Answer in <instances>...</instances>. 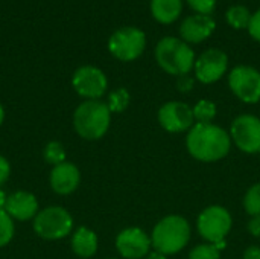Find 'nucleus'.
Here are the masks:
<instances>
[{"instance_id":"obj_26","label":"nucleus","mask_w":260,"mask_h":259,"mask_svg":"<svg viewBox=\"0 0 260 259\" xmlns=\"http://www.w3.org/2000/svg\"><path fill=\"white\" fill-rule=\"evenodd\" d=\"M186 2L197 14H204V15H210L216 6V0H186Z\"/></svg>"},{"instance_id":"obj_30","label":"nucleus","mask_w":260,"mask_h":259,"mask_svg":"<svg viewBox=\"0 0 260 259\" xmlns=\"http://www.w3.org/2000/svg\"><path fill=\"white\" fill-rule=\"evenodd\" d=\"M244 259H260V247L251 246L244 252Z\"/></svg>"},{"instance_id":"obj_31","label":"nucleus","mask_w":260,"mask_h":259,"mask_svg":"<svg viewBox=\"0 0 260 259\" xmlns=\"http://www.w3.org/2000/svg\"><path fill=\"white\" fill-rule=\"evenodd\" d=\"M192 85H193V79H192V78H189V76H186V75L180 76V81H178L180 90H190Z\"/></svg>"},{"instance_id":"obj_22","label":"nucleus","mask_w":260,"mask_h":259,"mask_svg":"<svg viewBox=\"0 0 260 259\" xmlns=\"http://www.w3.org/2000/svg\"><path fill=\"white\" fill-rule=\"evenodd\" d=\"M44 160L53 166L66 162V150L62 147V143L59 142H49L46 147H44Z\"/></svg>"},{"instance_id":"obj_35","label":"nucleus","mask_w":260,"mask_h":259,"mask_svg":"<svg viewBox=\"0 0 260 259\" xmlns=\"http://www.w3.org/2000/svg\"><path fill=\"white\" fill-rule=\"evenodd\" d=\"M110 259H114V258H110Z\"/></svg>"},{"instance_id":"obj_1","label":"nucleus","mask_w":260,"mask_h":259,"mask_svg":"<svg viewBox=\"0 0 260 259\" xmlns=\"http://www.w3.org/2000/svg\"><path fill=\"white\" fill-rule=\"evenodd\" d=\"M192 157L201 162H216L225 157L232 147V139L225 130L215 124L197 122L186 139Z\"/></svg>"},{"instance_id":"obj_18","label":"nucleus","mask_w":260,"mask_h":259,"mask_svg":"<svg viewBox=\"0 0 260 259\" xmlns=\"http://www.w3.org/2000/svg\"><path fill=\"white\" fill-rule=\"evenodd\" d=\"M183 11V0H151V14L161 24L174 23Z\"/></svg>"},{"instance_id":"obj_11","label":"nucleus","mask_w":260,"mask_h":259,"mask_svg":"<svg viewBox=\"0 0 260 259\" xmlns=\"http://www.w3.org/2000/svg\"><path fill=\"white\" fill-rule=\"evenodd\" d=\"M193 110L180 101H171L158 110V122L169 133H183L190 130L193 124Z\"/></svg>"},{"instance_id":"obj_24","label":"nucleus","mask_w":260,"mask_h":259,"mask_svg":"<svg viewBox=\"0 0 260 259\" xmlns=\"http://www.w3.org/2000/svg\"><path fill=\"white\" fill-rule=\"evenodd\" d=\"M128 102H129V95L125 89H117L114 92L110 93V98H108V108L110 111H114V113H120L123 111L126 107H128Z\"/></svg>"},{"instance_id":"obj_14","label":"nucleus","mask_w":260,"mask_h":259,"mask_svg":"<svg viewBox=\"0 0 260 259\" xmlns=\"http://www.w3.org/2000/svg\"><path fill=\"white\" fill-rule=\"evenodd\" d=\"M216 23L210 15L195 14L183 20L180 35L186 43H201L215 32Z\"/></svg>"},{"instance_id":"obj_9","label":"nucleus","mask_w":260,"mask_h":259,"mask_svg":"<svg viewBox=\"0 0 260 259\" xmlns=\"http://www.w3.org/2000/svg\"><path fill=\"white\" fill-rule=\"evenodd\" d=\"M230 136L241 151L248 154L260 153V119L257 116H238L232 124Z\"/></svg>"},{"instance_id":"obj_21","label":"nucleus","mask_w":260,"mask_h":259,"mask_svg":"<svg viewBox=\"0 0 260 259\" xmlns=\"http://www.w3.org/2000/svg\"><path fill=\"white\" fill-rule=\"evenodd\" d=\"M244 208L251 217H260V183L253 185L247 191L244 197Z\"/></svg>"},{"instance_id":"obj_19","label":"nucleus","mask_w":260,"mask_h":259,"mask_svg":"<svg viewBox=\"0 0 260 259\" xmlns=\"http://www.w3.org/2000/svg\"><path fill=\"white\" fill-rule=\"evenodd\" d=\"M251 15L253 14L244 5H233L225 12L227 23L232 27H235V29H245V27H248L250 21H251Z\"/></svg>"},{"instance_id":"obj_16","label":"nucleus","mask_w":260,"mask_h":259,"mask_svg":"<svg viewBox=\"0 0 260 259\" xmlns=\"http://www.w3.org/2000/svg\"><path fill=\"white\" fill-rule=\"evenodd\" d=\"M5 211L12 220L29 221L38 214V202L34 194L27 191H17L8 195Z\"/></svg>"},{"instance_id":"obj_15","label":"nucleus","mask_w":260,"mask_h":259,"mask_svg":"<svg viewBox=\"0 0 260 259\" xmlns=\"http://www.w3.org/2000/svg\"><path fill=\"white\" fill-rule=\"evenodd\" d=\"M50 188L59 195H69L75 192L81 182V172L76 165L62 162L50 171Z\"/></svg>"},{"instance_id":"obj_7","label":"nucleus","mask_w":260,"mask_h":259,"mask_svg":"<svg viewBox=\"0 0 260 259\" xmlns=\"http://www.w3.org/2000/svg\"><path fill=\"white\" fill-rule=\"evenodd\" d=\"M232 229V215L222 206H209L198 217L200 235L210 244L225 241Z\"/></svg>"},{"instance_id":"obj_12","label":"nucleus","mask_w":260,"mask_h":259,"mask_svg":"<svg viewBox=\"0 0 260 259\" xmlns=\"http://www.w3.org/2000/svg\"><path fill=\"white\" fill-rule=\"evenodd\" d=\"M229 66V58L221 49H209L195 60V75L203 84H213L219 81Z\"/></svg>"},{"instance_id":"obj_25","label":"nucleus","mask_w":260,"mask_h":259,"mask_svg":"<svg viewBox=\"0 0 260 259\" xmlns=\"http://www.w3.org/2000/svg\"><path fill=\"white\" fill-rule=\"evenodd\" d=\"M219 256H221V250L210 243L200 244L193 247L189 253V259H219Z\"/></svg>"},{"instance_id":"obj_10","label":"nucleus","mask_w":260,"mask_h":259,"mask_svg":"<svg viewBox=\"0 0 260 259\" xmlns=\"http://www.w3.org/2000/svg\"><path fill=\"white\" fill-rule=\"evenodd\" d=\"M72 85L79 96L91 101L104 96L108 87V81L101 69L94 66H82L73 73Z\"/></svg>"},{"instance_id":"obj_33","label":"nucleus","mask_w":260,"mask_h":259,"mask_svg":"<svg viewBox=\"0 0 260 259\" xmlns=\"http://www.w3.org/2000/svg\"><path fill=\"white\" fill-rule=\"evenodd\" d=\"M148 259H166V258H165V255H161V253L155 252V253H151V256H149Z\"/></svg>"},{"instance_id":"obj_34","label":"nucleus","mask_w":260,"mask_h":259,"mask_svg":"<svg viewBox=\"0 0 260 259\" xmlns=\"http://www.w3.org/2000/svg\"><path fill=\"white\" fill-rule=\"evenodd\" d=\"M3 121H5V110H3V107H2V104H0V127H2V124H3Z\"/></svg>"},{"instance_id":"obj_17","label":"nucleus","mask_w":260,"mask_h":259,"mask_svg":"<svg viewBox=\"0 0 260 259\" xmlns=\"http://www.w3.org/2000/svg\"><path fill=\"white\" fill-rule=\"evenodd\" d=\"M72 250L79 258H91L98 252V237L88 227H79L72 237Z\"/></svg>"},{"instance_id":"obj_6","label":"nucleus","mask_w":260,"mask_h":259,"mask_svg":"<svg viewBox=\"0 0 260 259\" xmlns=\"http://www.w3.org/2000/svg\"><path fill=\"white\" fill-rule=\"evenodd\" d=\"M146 47V35L142 29L125 26L117 29L108 40V50L120 61L137 60Z\"/></svg>"},{"instance_id":"obj_28","label":"nucleus","mask_w":260,"mask_h":259,"mask_svg":"<svg viewBox=\"0 0 260 259\" xmlns=\"http://www.w3.org/2000/svg\"><path fill=\"white\" fill-rule=\"evenodd\" d=\"M9 176H11V165L3 156H0V188L8 182Z\"/></svg>"},{"instance_id":"obj_27","label":"nucleus","mask_w":260,"mask_h":259,"mask_svg":"<svg viewBox=\"0 0 260 259\" xmlns=\"http://www.w3.org/2000/svg\"><path fill=\"white\" fill-rule=\"evenodd\" d=\"M248 32H250V35L256 41H260V9L256 11L251 15V21H250V26H248Z\"/></svg>"},{"instance_id":"obj_8","label":"nucleus","mask_w":260,"mask_h":259,"mask_svg":"<svg viewBox=\"0 0 260 259\" xmlns=\"http://www.w3.org/2000/svg\"><path fill=\"white\" fill-rule=\"evenodd\" d=\"M229 85L242 102L260 101V72L251 66H236L229 75Z\"/></svg>"},{"instance_id":"obj_4","label":"nucleus","mask_w":260,"mask_h":259,"mask_svg":"<svg viewBox=\"0 0 260 259\" xmlns=\"http://www.w3.org/2000/svg\"><path fill=\"white\" fill-rule=\"evenodd\" d=\"M155 60L169 75H187L195 66V52L192 47L175 37H165L157 43Z\"/></svg>"},{"instance_id":"obj_23","label":"nucleus","mask_w":260,"mask_h":259,"mask_svg":"<svg viewBox=\"0 0 260 259\" xmlns=\"http://www.w3.org/2000/svg\"><path fill=\"white\" fill-rule=\"evenodd\" d=\"M14 237V221L5 209H0V247L11 243Z\"/></svg>"},{"instance_id":"obj_29","label":"nucleus","mask_w":260,"mask_h":259,"mask_svg":"<svg viewBox=\"0 0 260 259\" xmlns=\"http://www.w3.org/2000/svg\"><path fill=\"white\" fill-rule=\"evenodd\" d=\"M248 231L253 237H260V217H253L248 223Z\"/></svg>"},{"instance_id":"obj_5","label":"nucleus","mask_w":260,"mask_h":259,"mask_svg":"<svg viewBox=\"0 0 260 259\" xmlns=\"http://www.w3.org/2000/svg\"><path fill=\"white\" fill-rule=\"evenodd\" d=\"M73 229V218L61 206H50L37 214L34 218L35 234L49 241L66 238Z\"/></svg>"},{"instance_id":"obj_2","label":"nucleus","mask_w":260,"mask_h":259,"mask_svg":"<svg viewBox=\"0 0 260 259\" xmlns=\"http://www.w3.org/2000/svg\"><path fill=\"white\" fill-rule=\"evenodd\" d=\"M111 111L102 101L91 99L78 105L73 113V127L76 133L87 140H98L110 128Z\"/></svg>"},{"instance_id":"obj_3","label":"nucleus","mask_w":260,"mask_h":259,"mask_svg":"<svg viewBox=\"0 0 260 259\" xmlns=\"http://www.w3.org/2000/svg\"><path fill=\"white\" fill-rule=\"evenodd\" d=\"M190 238V226L180 215H168L161 218L151 235V244L161 255H174L181 252Z\"/></svg>"},{"instance_id":"obj_32","label":"nucleus","mask_w":260,"mask_h":259,"mask_svg":"<svg viewBox=\"0 0 260 259\" xmlns=\"http://www.w3.org/2000/svg\"><path fill=\"white\" fill-rule=\"evenodd\" d=\"M6 200H8V195L0 189V209H5V206H6Z\"/></svg>"},{"instance_id":"obj_20","label":"nucleus","mask_w":260,"mask_h":259,"mask_svg":"<svg viewBox=\"0 0 260 259\" xmlns=\"http://www.w3.org/2000/svg\"><path fill=\"white\" fill-rule=\"evenodd\" d=\"M192 110H193L195 121H198L201 124H210L213 121V118L216 116V105L207 99L200 101Z\"/></svg>"},{"instance_id":"obj_13","label":"nucleus","mask_w":260,"mask_h":259,"mask_svg":"<svg viewBox=\"0 0 260 259\" xmlns=\"http://www.w3.org/2000/svg\"><path fill=\"white\" fill-rule=\"evenodd\" d=\"M117 252L126 259H140L148 255L151 238L139 227L123 229L116 238Z\"/></svg>"}]
</instances>
